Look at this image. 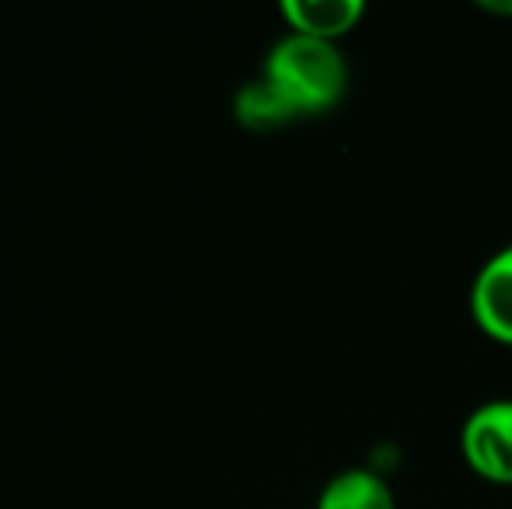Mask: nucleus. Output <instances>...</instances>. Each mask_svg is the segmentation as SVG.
<instances>
[{"instance_id":"1","label":"nucleus","mask_w":512,"mask_h":509,"mask_svg":"<svg viewBox=\"0 0 512 509\" xmlns=\"http://www.w3.org/2000/svg\"><path fill=\"white\" fill-rule=\"evenodd\" d=\"M262 77L297 116H307V112H328L331 105L342 102L345 84H349V63L338 42L290 32L272 46Z\"/></svg>"},{"instance_id":"2","label":"nucleus","mask_w":512,"mask_h":509,"mask_svg":"<svg viewBox=\"0 0 512 509\" xmlns=\"http://www.w3.org/2000/svg\"><path fill=\"white\" fill-rule=\"evenodd\" d=\"M460 450L474 475L512 485V398H492L474 408L460 429Z\"/></svg>"},{"instance_id":"3","label":"nucleus","mask_w":512,"mask_h":509,"mask_svg":"<svg viewBox=\"0 0 512 509\" xmlns=\"http://www.w3.org/2000/svg\"><path fill=\"white\" fill-rule=\"evenodd\" d=\"M471 318L488 339L512 346V245L499 248L474 276Z\"/></svg>"},{"instance_id":"4","label":"nucleus","mask_w":512,"mask_h":509,"mask_svg":"<svg viewBox=\"0 0 512 509\" xmlns=\"http://www.w3.org/2000/svg\"><path fill=\"white\" fill-rule=\"evenodd\" d=\"M283 18L290 32L310 35V39L338 42L345 32L359 25L366 14L363 0H283Z\"/></svg>"},{"instance_id":"5","label":"nucleus","mask_w":512,"mask_h":509,"mask_svg":"<svg viewBox=\"0 0 512 509\" xmlns=\"http://www.w3.org/2000/svg\"><path fill=\"white\" fill-rule=\"evenodd\" d=\"M317 509H398V499L377 471L345 468L321 489Z\"/></svg>"},{"instance_id":"6","label":"nucleus","mask_w":512,"mask_h":509,"mask_svg":"<svg viewBox=\"0 0 512 509\" xmlns=\"http://www.w3.org/2000/svg\"><path fill=\"white\" fill-rule=\"evenodd\" d=\"M234 112H237V119H241L244 126H251V129L283 126V123H290V119L297 116V112H293L290 105L283 102V95H279V91L272 88L265 77L244 84V88L237 91Z\"/></svg>"},{"instance_id":"7","label":"nucleus","mask_w":512,"mask_h":509,"mask_svg":"<svg viewBox=\"0 0 512 509\" xmlns=\"http://www.w3.org/2000/svg\"><path fill=\"white\" fill-rule=\"evenodd\" d=\"M478 7L481 11H488V14H512V0L506 4V0H478Z\"/></svg>"}]
</instances>
